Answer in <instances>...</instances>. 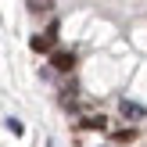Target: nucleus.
<instances>
[{"label": "nucleus", "instance_id": "obj_4", "mask_svg": "<svg viewBox=\"0 0 147 147\" xmlns=\"http://www.w3.org/2000/svg\"><path fill=\"white\" fill-rule=\"evenodd\" d=\"M83 129H108V119H104V115H86Z\"/></svg>", "mask_w": 147, "mask_h": 147}, {"label": "nucleus", "instance_id": "obj_3", "mask_svg": "<svg viewBox=\"0 0 147 147\" xmlns=\"http://www.w3.org/2000/svg\"><path fill=\"white\" fill-rule=\"evenodd\" d=\"M32 50H54V29H47V32H40V36H32Z\"/></svg>", "mask_w": 147, "mask_h": 147}, {"label": "nucleus", "instance_id": "obj_7", "mask_svg": "<svg viewBox=\"0 0 147 147\" xmlns=\"http://www.w3.org/2000/svg\"><path fill=\"white\" fill-rule=\"evenodd\" d=\"M47 147H61V144H57V140H54V136H50V140H47Z\"/></svg>", "mask_w": 147, "mask_h": 147}, {"label": "nucleus", "instance_id": "obj_2", "mask_svg": "<svg viewBox=\"0 0 147 147\" xmlns=\"http://www.w3.org/2000/svg\"><path fill=\"white\" fill-rule=\"evenodd\" d=\"M119 111H122V119H144V115H147V108H144V104H133V100H122V104H119Z\"/></svg>", "mask_w": 147, "mask_h": 147}, {"label": "nucleus", "instance_id": "obj_6", "mask_svg": "<svg viewBox=\"0 0 147 147\" xmlns=\"http://www.w3.org/2000/svg\"><path fill=\"white\" fill-rule=\"evenodd\" d=\"M4 126H7V129H11V133H14V136H22V133H25V126H22V122H18V119H7V122H4Z\"/></svg>", "mask_w": 147, "mask_h": 147}, {"label": "nucleus", "instance_id": "obj_5", "mask_svg": "<svg viewBox=\"0 0 147 147\" xmlns=\"http://www.w3.org/2000/svg\"><path fill=\"white\" fill-rule=\"evenodd\" d=\"M29 7H32L36 14H43V11H50V0H29Z\"/></svg>", "mask_w": 147, "mask_h": 147}, {"label": "nucleus", "instance_id": "obj_1", "mask_svg": "<svg viewBox=\"0 0 147 147\" xmlns=\"http://www.w3.org/2000/svg\"><path fill=\"white\" fill-rule=\"evenodd\" d=\"M50 68H54V72H72V68H76V54H72V50H54Z\"/></svg>", "mask_w": 147, "mask_h": 147}]
</instances>
